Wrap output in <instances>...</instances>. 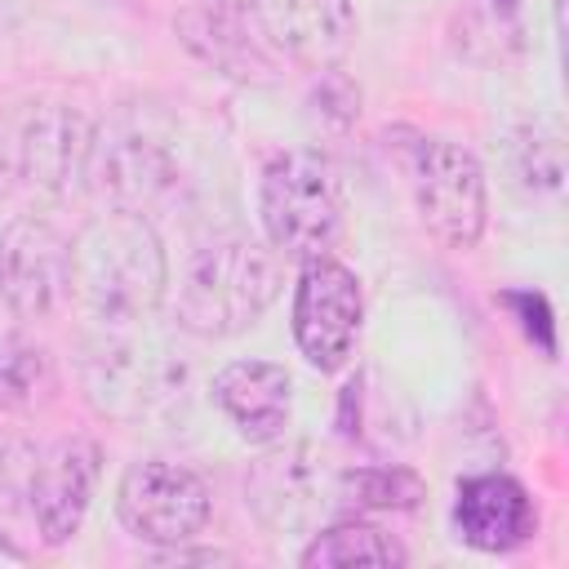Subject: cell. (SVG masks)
Segmentation results:
<instances>
[{
  "label": "cell",
  "mask_w": 569,
  "mask_h": 569,
  "mask_svg": "<svg viewBox=\"0 0 569 569\" xmlns=\"http://www.w3.org/2000/svg\"><path fill=\"white\" fill-rule=\"evenodd\" d=\"M169 284V262L147 213L107 209L71 240V298L98 329L142 325Z\"/></svg>",
  "instance_id": "1"
},
{
  "label": "cell",
  "mask_w": 569,
  "mask_h": 569,
  "mask_svg": "<svg viewBox=\"0 0 569 569\" xmlns=\"http://www.w3.org/2000/svg\"><path fill=\"white\" fill-rule=\"evenodd\" d=\"M280 253L258 240H218L200 249L173 298V320L191 338H236L280 298Z\"/></svg>",
  "instance_id": "2"
},
{
  "label": "cell",
  "mask_w": 569,
  "mask_h": 569,
  "mask_svg": "<svg viewBox=\"0 0 569 569\" xmlns=\"http://www.w3.org/2000/svg\"><path fill=\"white\" fill-rule=\"evenodd\" d=\"M342 173L325 151L298 147L280 151L262 169L258 213L276 253L284 258H320L342 231Z\"/></svg>",
  "instance_id": "3"
},
{
  "label": "cell",
  "mask_w": 569,
  "mask_h": 569,
  "mask_svg": "<svg viewBox=\"0 0 569 569\" xmlns=\"http://www.w3.org/2000/svg\"><path fill=\"white\" fill-rule=\"evenodd\" d=\"M138 325L102 329L80 351V387L84 400L111 422H142L164 413L182 391V360L156 342L138 338Z\"/></svg>",
  "instance_id": "4"
},
{
  "label": "cell",
  "mask_w": 569,
  "mask_h": 569,
  "mask_svg": "<svg viewBox=\"0 0 569 569\" xmlns=\"http://www.w3.org/2000/svg\"><path fill=\"white\" fill-rule=\"evenodd\" d=\"M338 471L316 445H276L249 467L244 498L262 529L271 533H316L320 520L342 502L338 498Z\"/></svg>",
  "instance_id": "5"
},
{
  "label": "cell",
  "mask_w": 569,
  "mask_h": 569,
  "mask_svg": "<svg viewBox=\"0 0 569 569\" xmlns=\"http://www.w3.org/2000/svg\"><path fill=\"white\" fill-rule=\"evenodd\" d=\"M409 173L427 231L449 249H476L489 222V191L480 160L462 142L422 138Z\"/></svg>",
  "instance_id": "6"
},
{
  "label": "cell",
  "mask_w": 569,
  "mask_h": 569,
  "mask_svg": "<svg viewBox=\"0 0 569 569\" xmlns=\"http://www.w3.org/2000/svg\"><path fill=\"white\" fill-rule=\"evenodd\" d=\"M360 325L365 293L356 271L329 253L302 258L293 289V342L307 356V365L320 373H338L360 342Z\"/></svg>",
  "instance_id": "7"
},
{
  "label": "cell",
  "mask_w": 569,
  "mask_h": 569,
  "mask_svg": "<svg viewBox=\"0 0 569 569\" xmlns=\"http://www.w3.org/2000/svg\"><path fill=\"white\" fill-rule=\"evenodd\" d=\"M213 498L204 480L178 462L142 458L120 476L116 489V516L120 525L156 547H182L209 525Z\"/></svg>",
  "instance_id": "8"
},
{
  "label": "cell",
  "mask_w": 569,
  "mask_h": 569,
  "mask_svg": "<svg viewBox=\"0 0 569 569\" xmlns=\"http://www.w3.org/2000/svg\"><path fill=\"white\" fill-rule=\"evenodd\" d=\"M71 293V240L22 213L0 231V298L18 320H44Z\"/></svg>",
  "instance_id": "9"
},
{
  "label": "cell",
  "mask_w": 569,
  "mask_h": 569,
  "mask_svg": "<svg viewBox=\"0 0 569 569\" xmlns=\"http://www.w3.org/2000/svg\"><path fill=\"white\" fill-rule=\"evenodd\" d=\"M93 120L67 102H40L22 116L18 129V173L31 191L53 200L84 187L89 151H93Z\"/></svg>",
  "instance_id": "10"
},
{
  "label": "cell",
  "mask_w": 569,
  "mask_h": 569,
  "mask_svg": "<svg viewBox=\"0 0 569 569\" xmlns=\"http://www.w3.org/2000/svg\"><path fill=\"white\" fill-rule=\"evenodd\" d=\"M98 476H102V449L89 436H67V440H58L53 449L40 453L27 507L36 516V529H40L44 547H62V542L76 538V529H80V520L93 502Z\"/></svg>",
  "instance_id": "11"
},
{
  "label": "cell",
  "mask_w": 569,
  "mask_h": 569,
  "mask_svg": "<svg viewBox=\"0 0 569 569\" xmlns=\"http://www.w3.org/2000/svg\"><path fill=\"white\" fill-rule=\"evenodd\" d=\"M249 18L262 44L311 71L333 67L356 36L351 0H249Z\"/></svg>",
  "instance_id": "12"
},
{
  "label": "cell",
  "mask_w": 569,
  "mask_h": 569,
  "mask_svg": "<svg viewBox=\"0 0 569 569\" xmlns=\"http://www.w3.org/2000/svg\"><path fill=\"white\" fill-rule=\"evenodd\" d=\"M178 182V169L169 160V151L142 133L129 129H107L93 133V151H89V169H84V187L107 200V209H151L169 187Z\"/></svg>",
  "instance_id": "13"
},
{
  "label": "cell",
  "mask_w": 569,
  "mask_h": 569,
  "mask_svg": "<svg viewBox=\"0 0 569 569\" xmlns=\"http://www.w3.org/2000/svg\"><path fill=\"white\" fill-rule=\"evenodd\" d=\"M453 529L476 551H516L533 538L538 511L520 480L502 471L467 476L453 498Z\"/></svg>",
  "instance_id": "14"
},
{
  "label": "cell",
  "mask_w": 569,
  "mask_h": 569,
  "mask_svg": "<svg viewBox=\"0 0 569 569\" xmlns=\"http://www.w3.org/2000/svg\"><path fill=\"white\" fill-rule=\"evenodd\" d=\"M213 400L253 445H271L289 427L293 382L276 360H231L213 373Z\"/></svg>",
  "instance_id": "15"
},
{
  "label": "cell",
  "mask_w": 569,
  "mask_h": 569,
  "mask_svg": "<svg viewBox=\"0 0 569 569\" xmlns=\"http://www.w3.org/2000/svg\"><path fill=\"white\" fill-rule=\"evenodd\" d=\"M178 36L182 44L209 62L213 71L222 76H236V80H258L267 71V58L258 53V44L244 36V27L231 18V4H200V9H187L178 13Z\"/></svg>",
  "instance_id": "16"
},
{
  "label": "cell",
  "mask_w": 569,
  "mask_h": 569,
  "mask_svg": "<svg viewBox=\"0 0 569 569\" xmlns=\"http://www.w3.org/2000/svg\"><path fill=\"white\" fill-rule=\"evenodd\" d=\"M58 369L44 342L27 333H0V409L4 413H36L53 400Z\"/></svg>",
  "instance_id": "17"
},
{
  "label": "cell",
  "mask_w": 569,
  "mask_h": 569,
  "mask_svg": "<svg viewBox=\"0 0 569 569\" xmlns=\"http://www.w3.org/2000/svg\"><path fill=\"white\" fill-rule=\"evenodd\" d=\"M307 569H333V565H405V547L382 533L369 520H338L311 533V542L298 556Z\"/></svg>",
  "instance_id": "18"
},
{
  "label": "cell",
  "mask_w": 569,
  "mask_h": 569,
  "mask_svg": "<svg viewBox=\"0 0 569 569\" xmlns=\"http://www.w3.org/2000/svg\"><path fill=\"white\" fill-rule=\"evenodd\" d=\"M422 493H427V485L400 462L338 471V498L360 511H413L422 502Z\"/></svg>",
  "instance_id": "19"
},
{
  "label": "cell",
  "mask_w": 569,
  "mask_h": 569,
  "mask_svg": "<svg viewBox=\"0 0 569 569\" xmlns=\"http://www.w3.org/2000/svg\"><path fill=\"white\" fill-rule=\"evenodd\" d=\"M511 173L525 191H547L556 196L560 182H565V147H560V133L556 129H542V124H529L511 138Z\"/></svg>",
  "instance_id": "20"
},
{
  "label": "cell",
  "mask_w": 569,
  "mask_h": 569,
  "mask_svg": "<svg viewBox=\"0 0 569 569\" xmlns=\"http://www.w3.org/2000/svg\"><path fill=\"white\" fill-rule=\"evenodd\" d=\"M40 467V449L22 436H0V511L22 507Z\"/></svg>",
  "instance_id": "21"
},
{
  "label": "cell",
  "mask_w": 569,
  "mask_h": 569,
  "mask_svg": "<svg viewBox=\"0 0 569 569\" xmlns=\"http://www.w3.org/2000/svg\"><path fill=\"white\" fill-rule=\"evenodd\" d=\"M311 107H316V116L329 120L333 129H347V124L360 116V89H356L347 76H338L333 67H325V71H320V84L311 89Z\"/></svg>",
  "instance_id": "22"
},
{
  "label": "cell",
  "mask_w": 569,
  "mask_h": 569,
  "mask_svg": "<svg viewBox=\"0 0 569 569\" xmlns=\"http://www.w3.org/2000/svg\"><path fill=\"white\" fill-rule=\"evenodd\" d=\"M502 307L516 311L525 338L538 342L542 356H556V320H551V302H547L542 293H533V289H511V293H502Z\"/></svg>",
  "instance_id": "23"
},
{
  "label": "cell",
  "mask_w": 569,
  "mask_h": 569,
  "mask_svg": "<svg viewBox=\"0 0 569 569\" xmlns=\"http://www.w3.org/2000/svg\"><path fill=\"white\" fill-rule=\"evenodd\" d=\"M0 565H27V551H22V547H13L4 533H0Z\"/></svg>",
  "instance_id": "24"
},
{
  "label": "cell",
  "mask_w": 569,
  "mask_h": 569,
  "mask_svg": "<svg viewBox=\"0 0 569 569\" xmlns=\"http://www.w3.org/2000/svg\"><path fill=\"white\" fill-rule=\"evenodd\" d=\"M4 187H9V156L0 151V191H4Z\"/></svg>",
  "instance_id": "25"
},
{
  "label": "cell",
  "mask_w": 569,
  "mask_h": 569,
  "mask_svg": "<svg viewBox=\"0 0 569 569\" xmlns=\"http://www.w3.org/2000/svg\"><path fill=\"white\" fill-rule=\"evenodd\" d=\"M493 4H498V9H502V13H511V9H516V4H520V0H493Z\"/></svg>",
  "instance_id": "26"
},
{
  "label": "cell",
  "mask_w": 569,
  "mask_h": 569,
  "mask_svg": "<svg viewBox=\"0 0 569 569\" xmlns=\"http://www.w3.org/2000/svg\"><path fill=\"white\" fill-rule=\"evenodd\" d=\"M209 4H240V0H209Z\"/></svg>",
  "instance_id": "27"
},
{
  "label": "cell",
  "mask_w": 569,
  "mask_h": 569,
  "mask_svg": "<svg viewBox=\"0 0 569 569\" xmlns=\"http://www.w3.org/2000/svg\"><path fill=\"white\" fill-rule=\"evenodd\" d=\"M0 302H4V298H0Z\"/></svg>",
  "instance_id": "28"
}]
</instances>
